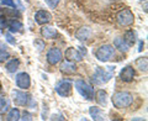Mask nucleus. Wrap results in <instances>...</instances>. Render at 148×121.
Returning <instances> with one entry per match:
<instances>
[{
    "label": "nucleus",
    "instance_id": "nucleus-1",
    "mask_svg": "<svg viewBox=\"0 0 148 121\" xmlns=\"http://www.w3.org/2000/svg\"><path fill=\"white\" fill-rule=\"evenodd\" d=\"M111 101H112L115 108L126 109L128 106H131V104L133 103V96L128 91H116L111 98Z\"/></svg>",
    "mask_w": 148,
    "mask_h": 121
},
{
    "label": "nucleus",
    "instance_id": "nucleus-2",
    "mask_svg": "<svg viewBox=\"0 0 148 121\" xmlns=\"http://www.w3.org/2000/svg\"><path fill=\"white\" fill-rule=\"evenodd\" d=\"M74 87H75L77 91L79 93L83 98H85L86 100H92L94 99V95H95L94 88L88 84L86 82L79 79V80H77L75 83H74Z\"/></svg>",
    "mask_w": 148,
    "mask_h": 121
},
{
    "label": "nucleus",
    "instance_id": "nucleus-3",
    "mask_svg": "<svg viewBox=\"0 0 148 121\" xmlns=\"http://www.w3.org/2000/svg\"><path fill=\"white\" fill-rule=\"evenodd\" d=\"M115 54V48L111 45H103L96 50L95 57L98 58L100 62H108Z\"/></svg>",
    "mask_w": 148,
    "mask_h": 121
},
{
    "label": "nucleus",
    "instance_id": "nucleus-4",
    "mask_svg": "<svg viewBox=\"0 0 148 121\" xmlns=\"http://www.w3.org/2000/svg\"><path fill=\"white\" fill-rule=\"evenodd\" d=\"M116 21L120 26H131L135 22V16L130 9H123L116 15Z\"/></svg>",
    "mask_w": 148,
    "mask_h": 121
},
{
    "label": "nucleus",
    "instance_id": "nucleus-5",
    "mask_svg": "<svg viewBox=\"0 0 148 121\" xmlns=\"http://www.w3.org/2000/svg\"><path fill=\"white\" fill-rule=\"evenodd\" d=\"M12 101L17 106H29L31 101V95L22 90H12L11 91Z\"/></svg>",
    "mask_w": 148,
    "mask_h": 121
},
{
    "label": "nucleus",
    "instance_id": "nucleus-6",
    "mask_svg": "<svg viewBox=\"0 0 148 121\" xmlns=\"http://www.w3.org/2000/svg\"><path fill=\"white\" fill-rule=\"evenodd\" d=\"M111 78H112V73L109 71H105L103 68H99V67L95 69V73L92 74V82L99 85L108 83Z\"/></svg>",
    "mask_w": 148,
    "mask_h": 121
},
{
    "label": "nucleus",
    "instance_id": "nucleus-7",
    "mask_svg": "<svg viewBox=\"0 0 148 121\" xmlns=\"http://www.w3.org/2000/svg\"><path fill=\"white\" fill-rule=\"evenodd\" d=\"M63 58V54H62V51L57 48V47H52L48 50L47 52V62L51 64V66H54V64L59 63Z\"/></svg>",
    "mask_w": 148,
    "mask_h": 121
},
{
    "label": "nucleus",
    "instance_id": "nucleus-8",
    "mask_svg": "<svg viewBox=\"0 0 148 121\" xmlns=\"http://www.w3.org/2000/svg\"><path fill=\"white\" fill-rule=\"evenodd\" d=\"M72 89H73V85L69 80H62L56 85V91H57L61 96H64V98L71 95Z\"/></svg>",
    "mask_w": 148,
    "mask_h": 121
},
{
    "label": "nucleus",
    "instance_id": "nucleus-9",
    "mask_svg": "<svg viewBox=\"0 0 148 121\" xmlns=\"http://www.w3.org/2000/svg\"><path fill=\"white\" fill-rule=\"evenodd\" d=\"M16 85H17V88H20V89H29L31 85V78L29 74L25 72L18 73L16 76Z\"/></svg>",
    "mask_w": 148,
    "mask_h": 121
},
{
    "label": "nucleus",
    "instance_id": "nucleus-10",
    "mask_svg": "<svg viewBox=\"0 0 148 121\" xmlns=\"http://www.w3.org/2000/svg\"><path fill=\"white\" fill-rule=\"evenodd\" d=\"M135 69L133 67L131 66H126L125 68L121 69V72H120V78H121V80L125 82V83H131L133 80V78H135Z\"/></svg>",
    "mask_w": 148,
    "mask_h": 121
},
{
    "label": "nucleus",
    "instance_id": "nucleus-11",
    "mask_svg": "<svg viewBox=\"0 0 148 121\" xmlns=\"http://www.w3.org/2000/svg\"><path fill=\"white\" fill-rule=\"evenodd\" d=\"M35 20L38 25H46L52 20V15L47 10H38L35 14Z\"/></svg>",
    "mask_w": 148,
    "mask_h": 121
},
{
    "label": "nucleus",
    "instance_id": "nucleus-12",
    "mask_svg": "<svg viewBox=\"0 0 148 121\" xmlns=\"http://www.w3.org/2000/svg\"><path fill=\"white\" fill-rule=\"evenodd\" d=\"M64 56H66V58L68 60H72V62H80V60L83 59V56L80 54V52L74 47H69L66 51Z\"/></svg>",
    "mask_w": 148,
    "mask_h": 121
},
{
    "label": "nucleus",
    "instance_id": "nucleus-13",
    "mask_svg": "<svg viewBox=\"0 0 148 121\" xmlns=\"http://www.w3.org/2000/svg\"><path fill=\"white\" fill-rule=\"evenodd\" d=\"M59 69H61V72L64 73V74H73L77 72V66L75 63L72 62V60H63V62L61 63V67H59Z\"/></svg>",
    "mask_w": 148,
    "mask_h": 121
},
{
    "label": "nucleus",
    "instance_id": "nucleus-14",
    "mask_svg": "<svg viewBox=\"0 0 148 121\" xmlns=\"http://www.w3.org/2000/svg\"><path fill=\"white\" fill-rule=\"evenodd\" d=\"M91 36V29L88 26H83L75 32V38L79 41H86L89 40Z\"/></svg>",
    "mask_w": 148,
    "mask_h": 121
},
{
    "label": "nucleus",
    "instance_id": "nucleus-15",
    "mask_svg": "<svg viewBox=\"0 0 148 121\" xmlns=\"http://www.w3.org/2000/svg\"><path fill=\"white\" fill-rule=\"evenodd\" d=\"M89 114L91 116V119L95 120V121H104L105 120L104 111L100 108H98V106H91V108L89 109Z\"/></svg>",
    "mask_w": 148,
    "mask_h": 121
},
{
    "label": "nucleus",
    "instance_id": "nucleus-16",
    "mask_svg": "<svg viewBox=\"0 0 148 121\" xmlns=\"http://www.w3.org/2000/svg\"><path fill=\"white\" fill-rule=\"evenodd\" d=\"M41 35L47 40H52L57 36V30L52 26H43L42 30H41Z\"/></svg>",
    "mask_w": 148,
    "mask_h": 121
},
{
    "label": "nucleus",
    "instance_id": "nucleus-17",
    "mask_svg": "<svg viewBox=\"0 0 148 121\" xmlns=\"http://www.w3.org/2000/svg\"><path fill=\"white\" fill-rule=\"evenodd\" d=\"M18 67H20V60H18L17 58H11V59H9L8 60V63L5 64V68H6V71L9 73H15Z\"/></svg>",
    "mask_w": 148,
    "mask_h": 121
},
{
    "label": "nucleus",
    "instance_id": "nucleus-18",
    "mask_svg": "<svg viewBox=\"0 0 148 121\" xmlns=\"http://www.w3.org/2000/svg\"><path fill=\"white\" fill-rule=\"evenodd\" d=\"M8 27L10 29V31L11 32H20V31H22V29H24V25L21 24L18 20H10L8 22Z\"/></svg>",
    "mask_w": 148,
    "mask_h": 121
},
{
    "label": "nucleus",
    "instance_id": "nucleus-19",
    "mask_svg": "<svg viewBox=\"0 0 148 121\" xmlns=\"http://www.w3.org/2000/svg\"><path fill=\"white\" fill-rule=\"evenodd\" d=\"M114 46L116 47L119 51H121V52H127L128 51V47L130 46L125 42L123 38H120V37H117V38L114 40Z\"/></svg>",
    "mask_w": 148,
    "mask_h": 121
},
{
    "label": "nucleus",
    "instance_id": "nucleus-20",
    "mask_svg": "<svg viewBox=\"0 0 148 121\" xmlns=\"http://www.w3.org/2000/svg\"><path fill=\"white\" fill-rule=\"evenodd\" d=\"M95 99L100 105L105 106L106 104H108V93H106L105 90H103V89L98 90V93L95 94Z\"/></svg>",
    "mask_w": 148,
    "mask_h": 121
},
{
    "label": "nucleus",
    "instance_id": "nucleus-21",
    "mask_svg": "<svg viewBox=\"0 0 148 121\" xmlns=\"http://www.w3.org/2000/svg\"><path fill=\"white\" fill-rule=\"evenodd\" d=\"M9 58H10V53L8 52V47L5 43L0 41V63H4Z\"/></svg>",
    "mask_w": 148,
    "mask_h": 121
},
{
    "label": "nucleus",
    "instance_id": "nucleus-22",
    "mask_svg": "<svg viewBox=\"0 0 148 121\" xmlns=\"http://www.w3.org/2000/svg\"><path fill=\"white\" fill-rule=\"evenodd\" d=\"M10 109V100L8 98H0V115H5Z\"/></svg>",
    "mask_w": 148,
    "mask_h": 121
},
{
    "label": "nucleus",
    "instance_id": "nucleus-23",
    "mask_svg": "<svg viewBox=\"0 0 148 121\" xmlns=\"http://www.w3.org/2000/svg\"><path fill=\"white\" fill-rule=\"evenodd\" d=\"M136 67L140 68L141 72H147V67H148V60L147 57H140L136 60Z\"/></svg>",
    "mask_w": 148,
    "mask_h": 121
},
{
    "label": "nucleus",
    "instance_id": "nucleus-24",
    "mask_svg": "<svg viewBox=\"0 0 148 121\" xmlns=\"http://www.w3.org/2000/svg\"><path fill=\"white\" fill-rule=\"evenodd\" d=\"M125 42H126L128 46H133L136 42V36H135V32H133L132 30L127 31L126 34H125Z\"/></svg>",
    "mask_w": 148,
    "mask_h": 121
},
{
    "label": "nucleus",
    "instance_id": "nucleus-25",
    "mask_svg": "<svg viewBox=\"0 0 148 121\" xmlns=\"http://www.w3.org/2000/svg\"><path fill=\"white\" fill-rule=\"evenodd\" d=\"M20 118H21L20 110L16 109V108H14V109H11L10 111H9L6 119H8L9 121H17V120H20Z\"/></svg>",
    "mask_w": 148,
    "mask_h": 121
},
{
    "label": "nucleus",
    "instance_id": "nucleus-26",
    "mask_svg": "<svg viewBox=\"0 0 148 121\" xmlns=\"http://www.w3.org/2000/svg\"><path fill=\"white\" fill-rule=\"evenodd\" d=\"M45 1H46V4H47L51 9H56L58 6V4H59L61 0H45Z\"/></svg>",
    "mask_w": 148,
    "mask_h": 121
},
{
    "label": "nucleus",
    "instance_id": "nucleus-27",
    "mask_svg": "<svg viewBox=\"0 0 148 121\" xmlns=\"http://www.w3.org/2000/svg\"><path fill=\"white\" fill-rule=\"evenodd\" d=\"M5 38H6V41H8V42L10 43V45H15V43H16L15 38H14L12 35H11V34H9V32H6V34H5Z\"/></svg>",
    "mask_w": 148,
    "mask_h": 121
},
{
    "label": "nucleus",
    "instance_id": "nucleus-28",
    "mask_svg": "<svg viewBox=\"0 0 148 121\" xmlns=\"http://www.w3.org/2000/svg\"><path fill=\"white\" fill-rule=\"evenodd\" d=\"M5 27H8V21L4 16H0V30H4Z\"/></svg>",
    "mask_w": 148,
    "mask_h": 121
},
{
    "label": "nucleus",
    "instance_id": "nucleus-29",
    "mask_svg": "<svg viewBox=\"0 0 148 121\" xmlns=\"http://www.w3.org/2000/svg\"><path fill=\"white\" fill-rule=\"evenodd\" d=\"M1 5L10 6V8H15V3H14V0H1Z\"/></svg>",
    "mask_w": 148,
    "mask_h": 121
},
{
    "label": "nucleus",
    "instance_id": "nucleus-30",
    "mask_svg": "<svg viewBox=\"0 0 148 121\" xmlns=\"http://www.w3.org/2000/svg\"><path fill=\"white\" fill-rule=\"evenodd\" d=\"M22 120H32V115L29 114L27 111H24V114H22V118H20Z\"/></svg>",
    "mask_w": 148,
    "mask_h": 121
},
{
    "label": "nucleus",
    "instance_id": "nucleus-31",
    "mask_svg": "<svg viewBox=\"0 0 148 121\" xmlns=\"http://www.w3.org/2000/svg\"><path fill=\"white\" fill-rule=\"evenodd\" d=\"M35 45H37V46H38V48H37L38 51H41L42 48H45V45H43L42 42H41V41H35Z\"/></svg>",
    "mask_w": 148,
    "mask_h": 121
},
{
    "label": "nucleus",
    "instance_id": "nucleus-32",
    "mask_svg": "<svg viewBox=\"0 0 148 121\" xmlns=\"http://www.w3.org/2000/svg\"><path fill=\"white\" fill-rule=\"evenodd\" d=\"M80 52V54L82 56H85L86 54V50H85V47H79V50H78Z\"/></svg>",
    "mask_w": 148,
    "mask_h": 121
},
{
    "label": "nucleus",
    "instance_id": "nucleus-33",
    "mask_svg": "<svg viewBox=\"0 0 148 121\" xmlns=\"http://www.w3.org/2000/svg\"><path fill=\"white\" fill-rule=\"evenodd\" d=\"M143 46H145V45H143V42L141 41V42H140V48H138V52H142V50H143Z\"/></svg>",
    "mask_w": 148,
    "mask_h": 121
},
{
    "label": "nucleus",
    "instance_id": "nucleus-34",
    "mask_svg": "<svg viewBox=\"0 0 148 121\" xmlns=\"http://www.w3.org/2000/svg\"><path fill=\"white\" fill-rule=\"evenodd\" d=\"M0 90H1V83H0Z\"/></svg>",
    "mask_w": 148,
    "mask_h": 121
},
{
    "label": "nucleus",
    "instance_id": "nucleus-35",
    "mask_svg": "<svg viewBox=\"0 0 148 121\" xmlns=\"http://www.w3.org/2000/svg\"><path fill=\"white\" fill-rule=\"evenodd\" d=\"M0 14H1V9H0Z\"/></svg>",
    "mask_w": 148,
    "mask_h": 121
},
{
    "label": "nucleus",
    "instance_id": "nucleus-36",
    "mask_svg": "<svg viewBox=\"0 0 148 121\" xmlns=\"http://www.w3.org/2000/svg\"><path fill=\"white\" fill-rule=\"evenodd\" d=\"M141 1H146V0H141Z\"/></svg>",
    "mask_w": 148,
    "mask_h": 121
},
{
    "label": "nucleus",
    "instance_id": "nucleus-37",
    "mask_svg": "<svg viewBox=\"0 0 148 121\" xmlns=\"http://www.w3.org/2000/svg\"><path fill=\"white\" fill-rule=\"evenodd\" d=\"M26 1H29V0H26Z\"/></svg>",
    "mask_w": 148,
    "mask_h": 121
}]
</instances>
